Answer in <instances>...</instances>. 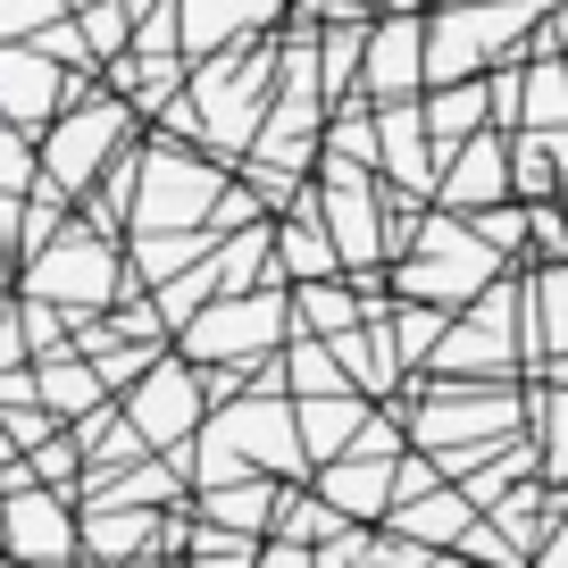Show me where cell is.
Returning <instances> with one entry per match:
<instances>
[{"label": "cell", "mask_w": 568, "mask_h": 568, "mask_svg": "<svg viewBox=\"0 0 568 568\" xmlns=\"http://www.w3.org/2000/svg\"><path fill=\"white\" fill-rule=\"evenodd\" d=\"M402 302H435V310H468L477 293L501 284V251L477 234V217H452V210H426L418 217V243L385 267Z\"/></svg>", "instance_id": "obj_1"}, {"label": "cell", "mask_w": 568, "mask_h": 568, "mask_svg": "<svg viewBox=\"0 0 568 568\" xmlns=\"http://www.w3.org/2000/svg\"><path fill=\"white\" fill-rule=\"evenodd\" d=\"M293 343V284H260V293H217L193 326H176V352L201 368H260Z\"/></svg>", "instance_id": "obj_2"}, {"label": "cell", "mask_w": 568, "mask_h": 568, "mask_svg": "<svg viewBox=\"0 0 568 568\" xmlns=\"http://www.w3.org/2000/svg\"><path fill=\"white\" fill-rule=\"evenodd\" d=\"M134 284L142 276H134V260H118V234H92V226H68L59 243H42L34 260H26V293L59 302L68 318H101Z\"/></svg>", "instance_id": "obj_3"}, {"label": "cell", "mask_w": 568, "mask_h": 568, "mask_svg": "<svg viewBox=\"0 0 568 568\" xmlns=\"http://www.w3.org/2000/svg\"><path fill=\"white\" fill-rule=\"evenodd\" d=\"M226 168L193 160L184 142H142V201H134V226L142 234H201L226 201Z\"/></svg>", "instance_id": "obj_4"}, {"label": "cell", "mask_w": 568, "mask_h": 568, "mask_svg": "<svg viewBox=\"0 0 568 568\" xmlns=\"http://www.w3.org/2000/svg\"><path fill=\"white\" fill-rule=\"evenodd\" d=\"M134 125H142L134 101H92V92H84V101L42 134V184H59L68 201H84L92 184L109 176V160L134 151Z\"/></svg>", "instance_id": "obj_5"}, {"label": "cell", "mask_w": 568, "mask_h": 568, "mask_svg": "<svg viewBox=\"0 0 568 568\" xmlns=\"http://www.w3.org/2000/svg\"><path fill=\"white\" fill-rule=\"evenodd\" d=\"M118 402H125V418H134L160 452H184L201 426H210V368L184 359V352H168L160 368L142 376V385H125Z\"/></svg>", "instance_id": "obj_6"}, {"label": "cell", "mask_w": 568, "mask_h": 568, "mask_svg": "<svg viewBox=\"0 0 568 568\" xmlns=\"http://www.w3.org/2000/svg\"><path fill=\"white\" fill-rule=\"evenodd\" d=\"M9 560L18 568H75L84 560V501L59 485H18L9 494Z\"/></svg>", "instance_id": "obj_7"}, {"label": "cell", "mask_w": 568, "mask_h": 568, "mask_svg": "<svg viewBox=\"0 0 568 568\" xmlns=\"http://www.w3.org/2000/svg\"><path fill=\"white\" fill-rule=\"evenodd\" d=\"M68 101H84V75L59 68L42 42H0V118L26 134H51V118Z\"/></svg>", "instance_id": "obj_8"}, {"label": "cell", "mask_w": 568, "mask_h": 568, "mask_svg": "<svg viewBox=\"0 0 568 568\" xmlns=\"http://www.w3.org/2000/svg\"><path fill=\"white\" fill-rule=\"evenodd\" d=\"M368 101H418L426 92V18L418 9H385L368 26V68H359Z\"/></svg>", "instance_id": "obj_9"}, {"label": "cell", "mask_w": 568, "mask_h": 568, "mask_svg": "<svg viewBox=\"0 0 568 568\" xmlns=\"http://www.w3.org/2000/svg\"><path fill=\"white\" fill-rule=\"evenodd\" d=\"M376 134H385V176L402 201H435V184H444V151H435V134H426V92L418 101H376Z\"/></svg>", "instance_id": "obj_10"}, {"label": "cell", "mask_w": 568, "mask_h": 568, "mask_svg": "<svg viewBox=\"0 0 568 568\" xmlns=\"http://www.w3.org/2000/svg\"><path fill=\"white\" fill-rule=\"evenodd\" d=\"M518 193V176H510V142L485 125L477 142H460L444 160V184H435V210H452V217H477V210H501V201Z\"/></svg>", "instance_id": "obj_11"}, {"label": "cell", "mask_w": 568, "mask_h": 568, "mask_svg": "<svg viewBox=\"0 0 568 568\" xmlns=\"http://www.w3.org/2000/svg\"><path fill=\"white\" fill-rule=\"evenodd\" d=\"M284 0H176V26H184V59H217L234 42H260V26L276 18Z\"/></svg>", "instance_id": "obj_12"}, {"label": "cell", "mask_w": 568, "mask_h": 568, "mask_svg": "<svg viewBox=\"0 0 568 568\" xmlns=\"http://www.w3.org/2000/svg\"><path fill=\"white\" fill-rule=\"evenodd\" d=\"M393 468L402 460H359V452H343V460L318 468V494L335 501L352 527H385L393 518Z\"/></svg>", "instance_id": "obj_13"}, {"label": "cell", "mask_w": 568, "mask_h": 568, "mask_svg": "<svg viewBox=\"0 0 568 568\" xmlns=\"http://www.w3.org/2000/svg\"><path fill=\"white\" fill-rule=\"evenodd\" d=\"M302 409V452H310V468H326V460H343V452L359 444V426L376 418V393H310V402H293Z\"/></svg>", "instance_id": "obj_14"}, {"label": "cell", "mask_w": 568, "mask_h": 568, "mask_svg": "<svg viewBox=\"0 0 568 568\" xmlns=\"http://www.w3.org/2000/svg\"><path fill=\"white\" fill-rule=\"evenodd\" d=\"M160 518L168 510H142V501H84V560L118 568V560L160 551Z\"/></svg>", "instance_id": "obj_15"}, {"label": "cell", "mask_w": 568, "mask_h": 568, "mask_svg": "<svg viewBox=\"0 0 568 568\" xmlns=\"http://www.w3.org/2000/svg\"><path fill=\"white\" fill-rule=\"evenodd\" d=\"M276 276H284V284H326V276H343V243L326 234V217L310 210V201L276 217Z\"/></svg>", "instance_id": "obj_16"}, {"label": "cell", "mask_w": 568, "mask_h": 568, "mask_svg": "<svg viewBox=\"0 0 568 568\" xmlns=\"http://www.w3.org/2000/svg\"><path fill=\"white\" fill-rule=\"evenodd\" d=\"M485 125H494V75H468V84H435L426 92V134H435V151H460V142H477Z\"/></svg>", "instance_id": "obj_17"}, {"label": "cell", "mask_w": 568, "mask_h": 568, "mask_svg": "<svg viewBox=\"0 0 568 568\" xmlns=\"http://www.w3.org/2000/svg\"><path fill=\"white\" fill-rule=\"evenodd\" d=\"M477 518H485V510L468 501V485H435V494H418V501H393L385 527L409 535V544H435V551H444V544H460Z\"/></svg>", "instance_id": "obj_18"}, {"label": "cell", "mask_w": 568, "mask_h": 568, "mask_svg": "<svg viewBox=\"0 0 568 568\" xmlns=\"http://www.w3.org/2000/svg\"><path fill=\"white\" fill-rule=\"evenodd\" d=\"M352 326H368V293H359L352 276H326V284H293V335H352Z\"/></svg>", "instance_id": "obj_19"}, {"label": "cell", "mask_w": 568, "mask_h": 568, "mask_svg": "<svg viewBox=\"0 0 568 568\" xmlns=\"http://www.w3.org/2000/svg\"><path fill=\"white\" fill-rule=\"evenodd\" d=\"M34 376H42V402H51L68 426H75V418H92L101 402H118V393H109V376L92 368L84 352H51V359H34Z\"/></svg>", "instance_id": "obj_20"}, {"label": "cell", "mask_w": 568, "mask_h": 568, "mask_svg": "<svg viewBox=\"0 0 568 568\" xmlns=\"http://www.w3.org/2000/svg\"><path fill=\"white\" fill-rule=\"evenodd\" d=\"M568 359V260H544L527 276V359Z\"/></svg>", "instance_id": "obj_21"}, {"label": "cell", "mask_w": 568, "mask_h": 568, "mask_svg": "<svg viewBox=\"0 0 568 568\" xmlns=\"http://www.w3.org/2000/svg\"><path fill=\"white\" fill-rule=\"evenodd\" d=\"M276 477H234V485H210L201 494V518H217V527L234 535H276Z\"/></svg>", "instance_id": "obj_22"}, {"label": "cell", "mask_w": 568, "mask_h": 568, "mask_svg": "<svg viewBox=\"0 0 568 568\" xmlns=\"http://www.w3.org/2000/svg\"><path fill=\"white\" fill-rule=\"evenodd\" d=\"M284 393H293V402H310V393H352V368L335 359L326 335H293L284 343Z\"/></svg>", "instance_id": "obj_23"}, {"label": "cell", "mask_w": 568, "mask_h": 568, "mask_svg": "<svg viewBox=\"0 0 568 568\" xmlns=\"http://www.w3.org/2000/svg\"><path fill=\"white\" fill-rule=\"evenodd\" d=\"M343 527H352V518H343L326 494H284L276 501V535H284V544H310V551H318V544H335Z\"/></svg>", "instance_id": "obj_24"}, {"label": "cell", "mask_w": 568, "mask_h": 568, "mask_svg": "<svg viewBox=\"0 0 568 568\" xmlns=\"http://www.w3.org/2000/svg\"><path fill=\"white\" fill-rule=\"evenodd\" d=\"M485 518H494V527L510 535L518 551H544V535H551V494H535V485H510V494H501Z\"/></svg>", "instance_id": "obj_25"}, {"label": "cell", "mask_w": 568, "mask_h": 568, "mask_svg": "<svg viewBox=\"0 0 568 568\" xmlns=\"http://www.w3.org/2000/svg\"><path fill=\"white\" fill-rule=\"evenodd\" d=\"M452 335V310H435V302H393V343H402V359H409V376L435 359V343Z\"/></svg>", "instance_id": "obj_26"}, {"label": "cell", "mask_w": 568, "mask_h": 568, "mask_svg": "<svg viewBox=\"0 0 568 568\" xmlns=\"http://www.w3.org/2000/svg\"><path fill=\"white\" fill-rule=\"evenodd\" d=\"M518 125H568V68L560 59H544V68L527 75V92H518Z\"/></svg>", "instance_id": "obj_27"}, {"label": "cell", "mask_w": 568, "mask_h": 568, "mask_svg": "<svg viewBox=\"0 0 568 568\" xmlns=\"http://www.w3.org/2000/svg\"><path fill=\"white\" fill-rule=\"evenodd\" d=\"M75 26H84V42H92V59H118L125 51V26H134V9H125V0H92V9H75Z\"/></svg>", "instance_id": "obj_28"}, {"label": "cell", "mask_w": 568, "mask_h": 568, "mask_svg": "<svg viewBox=\"0 0 568 568\" xmlns=\"http://www.w3.org/2000/svg\"><path fill=\"white\" fill-rule=\"evenodd\" d=\"M59 18H75L68 0H0V42H34V34H51Z\"/></svg>", "instance_id": "obj_29"}, {"label": "cell", "mask_w": 568, "mask_h": 568, "mask_svg": "<svg viewBox=\"0 0 568 568\" xmlns=\"http://www.w3.org/2000/svg\"><path fill=\"white\" fill-rule=\"evenodd\" d=\"M535 418H544V468H551V477H568V385L535 393Z\"/></svg>", "instance_id": "obj_30"}, {"label": "cell", "mask_w": 568, "mask_h": 568, "mask_svg": "<svg viewBox=\"0 0 568 568\" xmlns=\"http://www.w3.org/2000/svg\"><path fill=\"white\" fill-rule=\"evenodd\" d=\"M0 368H34V343H26L18 302H0Z\"/></svg>", "instance_id": "obj_31"}, {"label": "cell", "mask_w": 568, "mask_h": 568, "mask_svg": "<svg viewBox=\"0 0 568 568\" xmlns=\"http://www.w3.org/2000/svg\"><path fill=\"white\" fill-rule=\"evenodd\" d=\"M477 234L501 251V260H510V251L527 243V217H518V210H477Z\"/></svg>", "instance_id": "obj_32"}, {"label": "cell", "mask_w": 568, "mask_h": 568, "mask_svg": "<svg viewBox=\"0 0 568 568\" xmlns=\"http://www.w3.org/2000/svg\"><path fill=\"white\" fill-rule=\"evenodd\" d=\"M251 568H318V551H310V544H284V535H267Z\"/></svg>", "instance_id": "obj_33"}, {"label": "cell", "mask_w": 568, "mask_h": 568, "mask_svg": "<svg viewBox=\"0 0 568 568\" xmlns=\"http://www.w3.org/2000/svg\"><path fill=\"white\" fill-rule=\"evenodd\" d=\"M9 251H26V217H18V201L0 193V267H9Z\"/></svg>", "instance_id": "obj_34"}, {"label": "cell", "mask_w": 568, "mask_h": 568, "mask_svg": "<svg viewBox=\"0 0 568 568\" xmlns=\"http://www.w3.org/2000/svg\"><path fill=\"white\" fill-rule=\"evenodd\" d=\"M251 560H260V544L251 551H193V560H176V568H251Z\"/></svg>", "instance_id": "obj_35"}, {"label": "cell", "mask_w": 568, "mask_h": 568, "mask_svg": "<svg viewBox=\"0 0 568 568\" xmlns=\"http://www.w3.org/2000/svg\"><path fill=\"white\" fill-rule=\"evenodd\" d=\"M535 568H568V510H560V527L544 535V551H535Z\"/></svg>", "instance_id": "obj_36"}, {"label": "cell", "mask_w": 568, "mask_h": 568, "mask_svg": "<svg viewBox=\"0 0 568 568\" xmlns=\"http://www.w3.org/2000/svg\"><path fill=\"white\" fill-rule=\"evenodd\" d=\"M368 9H376V18H385V9H418V0H368Z\"/></svg>", "instance_id": "obj_37"}, {"label": "cell", "mask_w": 568, "mask_h": 568, "mask_svg": "<svg viewBox=\"0 0 568 568\" xmlns=\"http://www.w3.org/2000/svg\"><path fill=\"white\" fill-rule=\"evenodd\" d=\"M551 385H568V359H551Z\"/></svg>", "instance_id": "obj_38"}]
</instances>
